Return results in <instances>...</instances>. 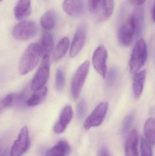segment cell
I'll return each mask as SVG.
<instances>
[{"instance_id":"obj_22","label":"cell","mask_w":155,"mask_h":156,"mask_svg":"<svg viewBox=\"0 0 155 156\" xmlns=\"http://www.w3.org/2000/svg\"><path fill=\"white\" fill-rule=\"evenodd\" d=\"M70 41L68 37L62 38L56 46L53 55V59L57 61L62 59L66 54L69 47Z\"/></svg>"},{"instance_id":"obj_4","label":"cell","mask_w":155,"mask_h":156,"mask_svg":"<svg viewBox=\"0 0 155 156\" xmlns=\"http://www.w3.org/2000/svg\"><path fill=\"white\" fill-rule=\"evenodd\" d=\"M50 68L49 55L43 56L42 64L31 82L30 89L34 91L43 87L49 79Z\"/></svg>"},{"instance_id":"obj_15","label":"cell","mask_w":155,"mask_h":156,"mask_svg":"<svg viewBox=\"0 0 155 156\" xmlns=\"http://www.w3.org/2000/svg\"><path fill=\"white\" fill-rule=\"evenodd\" d=\"M71 152V147L68 143L61 140L47 151L45 156H68Z\"/></svg>"},{"instance_id":"obj_11","label":"cell","mask_w":155,"mask_h":156,"mask_svg":"<svg viewBox=\"0 0 155 156\" xmlns=\"http://www.w3.org/2000/svg\"><path fill=\"white\" fill-rule=\"evenodd\" d=\"M73 115L72 108L71 105H66L61 112L59 119L54 126V132L57 134L62 133L65 131L72 121Z\"/></svg>"},{"instance_id":"obj_1","label":"cell","mask_w":155,"mask_h":156,"mask_svg":"<svg viewBox=\"0 0 155 156\" xmlns=\"http://www.w3.org/2000/svg\"><path fill=\"white\" fill-rule=\"evenodd\" d=\"M43 53L39 43H32L23 53L19 61L18 69L22 75H25L33 70L40 61Z\"/></svg>"},{"instance_id":"obj_31","label":"cell","mask_w":155,"mask_h":156,"mask_svg":"<svg viewBox=\"0 0 155 156\" xmlns=\"http://www.w3.org/2000/svg\"><path fill=\"white\" fill-rule=\"evenodd\" d=\"M12 102V94H9L0 100V114L5 108L11 106Z\"/></svg>"},{"instance_id":"obj_23","label":"cell","mask_w":155,"mask_h":156,"mask_svg":"<svg viewBox=\"0 0 155 156\" xmlns=\"http://www.w3.org/2000/svg\"><path fill=\"white\" fill-rule=\"evenodd\" d=\"M114 6L113 0H106L104 4L100 11L101 14L99 20L101 21H105L109 19L113 12Z\"/></svg>"},{"instance_id":"obj_7","label":"cell","mask_w":155,"mask_h":156,"mask_svg":"<svg viewBox=\"0 0 155 156\" xmlns=\"http://www.w3.org/2000/svg\"><path fill=\"white\" fill-rule=\"evenodd\" d=\"M30 143L28 128L26 126H23L20 131L17 139L11 147L10 156L22 155L29 148Z\"/></svg>"},{"instance_id":"obj_9","label":"cell","mask_w":155,"mask_h":156,"mask_svg":"<svg viewBox=\"0 0 155 156\" xmlns=\"http://www.w3.org/2000/svg\"><path fill=\"white\" fill-rule=\"evenodd\" d=\"M107 59V50L103 46L100 45L94 52L92 60L96 71L103 78L106 77Z\"/></svg>"},{"instance_id":"obj_2","label":"cell","mask_w":155,"mask_h":156,"mask_svg":"<svg viewBox=\"0 0 155 156\" xmlns=\"http://www.w3.org/2000/svg\"><path fill=\"white\" fill-rule=\"evenodd\" d=\"M147 56L146 44L143 39H140L136 44L130 58L129 66L132 73H136L143 66Z\"/></svg>"},{"instance_id":"obj_14","label":"cell","mask_w":155,"mask_h":156,"mask_svg":"<svg viewBox=\"0 0 155 156\" xmlns=\"http://www.w3.org/2000/svg\"><path fill=\"white\" fill-rule=\"evenodd\" d=\"M31 12V0H19L15 7V16L21 21L28 17Z\"/></svg>"},{"instance_id":"obj_29","label":"cell","mask_w":155,"mask_h":156,"mask_svg":"<svg viewBox=\"0 0 155 156\" xmlns=\"http://www.w3.org/2000/svg\"><path fill=\"white\" fill-rule=\"evenodd\" d=\"M117 77V70L115 68L111 69L108 72L106 79V86L107 88L113 87L115 83Z\"/></svg>"},{"instance_id":"obj_25","label":"cell","mask_w":155,"mask_h":156,"mask_svg":"<svg viewBox=\"0 0 155 156\" xmlns=\"http://www.w3.org/2000/svg\"><path fill=\"white\" fill-rule=\"evenodd\" d=\"M135 115V112H132L125 117L122 126V133L123 135L127 133L130 130L134 120Z\"/></svg>"},{"instance_id":"obj_28","label":"cell","mask_w":155,"mask_h":156,"mask_svg":"<svg viewBox=\"0 0 155 156\" xmlns=\"http://www.w3.org/2000/svg\"><path fill=\"white\" fill-rule=\"evenodd\" d=\"M141 156H153L151 145L144 137L141 138Z\"/></svg>"},{"instance_id":"obj_20","label":"cell","mask_w":155,"mask_h":156,"mask_svg":"<svg viewBox=\"0 0 155 156\" xmlns=\"http://www.w3.org/2000/svg\"><path fill=\"white\" fill-rule=\"evenodd\" d=\"M146 140L151 145H154L155 142V123L153 118L147 119L144 127Z\"/></svg>"},{"instance_id":"obj_17","label":"cell","mask_w":155,"mask_h":156,"mask_svg":"<svg viewBox=\"0 0 155 156\" xmlns=\"http://www.w3.org/2000/svg\"><path fill=\"white\" fill-rule=\"evenodd\" d=\"M146 78V71L142 70L136 74L134 78L133 89L134 95L135 98L138 99L142 95L144 85Z\"/></svg>"},{"instance_id":"obj_16","label":"cell","mask_w":155,"mask_h":156,"mask_svg":"<svg viewBox=\"0 0 155 156\" xmlns=\"http://www.w3.org/2000/svg\"><path fill=\"white\" fill-rule=\"evenodd\" d=\"M131 16L133 19L136 27L135 36L138 37L143 32L144 23V13L143 9L140 7L135 8Z\"/></svg>"},{"instance_id":"obj_26","label":"cell","mask_w":155,"mask_h":156,"mask_svg":"<svg viewBox=\"0 0 155 156\" xmlns=\"http://www.w3.org/2000/svg\"><path fill=\"white\" fill-rule=\"evenodd\" d=\"M105 1L106 0H88L89 11L93 14L100 12Z\"/></svg>"},{"instance_id":"obj_18","label":"cell","mask_w":155,"mask_h":156,"mask_svg":"<svg viewBox=\"0 0 155 156\" xmlns=\"http://www.w3.org/2000/svg\"><path fill=\"white\" fill-rule=\"evenodd\" d=\"M39 44L42 52L43 56L50 55L53 50L54 45L53 38L52 35L48 32H43Z\"/></svg>"},{"instance_id":"obj_13","label":"cell","mask_w":155,"mask_h":156,"mask_svg":"<svg viewBox=\"0 0 155 156\" xmlns=\"http://www.w3.org/2000/svg\"><path fill=\"white\" fill-rule=\"evenodd\" d=\"M138 134L135 129L130 131L125 145V156H138Z\"/></svg>"},{"instance_id":"obj_34","label":"cell","mask_w":155,"mask_h":156,"mask_svg":"<svg viewBox=\"0 0 155 156\" xmlns=\"http://www.w3.org/2000/svg\"><path fill=\"white\" fill-rule=\"evenodd\" d=\"M151 15H152V18L153 19V21L154 22L155 21V5H153V7L151 10Z\"/></svg>"},{"instance_id":"obj_10","label":"cell","mask_w":155,"mask_h":156,"mask_svg":"<svg viewBox=\"0 0 155 156\" xmlns=\"http://www.w3.org/2000/svg\"><path fill=\"white\" fill-rule=\"evenodd\" d=\"M87 26L85 23H81L76 29L70 49L71 57L76 56L83 49L86 39Z\"/></svg>"},{"instance_id":"obj_3","label":"cell","mask_w":155,"mask_h":156,"mask_svg":"<svg viewBox=\"0 0 155 156\" xmlns=\"http://www.w3.org/2000/svg\"><path fill=\"white\" fill-rule=\"evenodd\" d=\"M89 68L90 63L89 61L84 62L78 68L73 78L71 83V93L74 100H77L81 94L88 75Z\"/></svg>"},{"instance_id":"obj_21","label":"cell","mask_w":155,"mask_h":156,"mask_svg":"<svg viewBox=\"0 0 155 156\" xmlns=\"http://www.w3.org/2000/svg\"><path fill=\"white\" fill-rule=\"evenodd\" d=\"M56 16L52 10L45 12L41 18V23L42 27L46 30H51L54 28L56 26Z\"/></svg>"},{"instance_id":"obj_35","label":"cell","mask_w":155,"mask_h":156,"mask_svg":"<svg viewBox=\"0 0 155 156\" xmlns=\"http://www.w3.org/2000/svg\"><path fill=\"white\" fill-rule=\"evenodd\" d=\"M1 1H2V0H0V2H1Z\"/></svg>"},{"instance_id":"obj_5","label":"cell","mask_w":155,"mask_h":156,"mask_svg":"<svg viewBox=\"0 0 155 156\" xmlns=\"http://www.w3.org/2000/svg\"><path fill=\"white\" fill-rule=\"evenodd\" d=\"M38 31L37 26L31 21H22L15 26L12 35L15 39L21 41L28 40L34 37Z\"/></svg>"},{"instance_id":"obj_8","label":"cell","mask_w":155,"mask_h":156,"mask_svg":"<svg viewBox=\"0 0 155 156\" xmlns=\"http://www.w3.org/2000/svg\"><path fill=\"white\" fill-rule=\"evenodd\" d=\"M135 34V25L133 19L130 16L118 30L117 34L118 40L123 46H129L133 42Z\"/></svg>"},{"instance_id":"obj_6","label":"cell","mask_w":155,"mask_h":156,"mask_svg":"<svg viewBox=\"0 0 155 156\" xmlns=\"http://www.w3.org/2000/svg\"><path fill=\"white\" fill-rule=\"evenodd\" d=\"M109 104L106 101H103L98 104L92 113L86 118L84 123L86 130L92 127H96L102 124L107 113Z\"/></svg>"},{"instance_id":"obj_33","label":"cell","mask_w":155,"mask_h":156,"mask_svg":"<svg viewBox=\"0 0 155 156\" xmlns=\"http://www.w3.org/2000/svg\"><path fill=\"white\" fill-rule=\"evenodd\" d=\"M98 156H111L109 151L106 147H103L101 148L99 153Z\"/></svg>"},{"instance_id":"obj_32","label":"cell","mask_w":155,"mask_h":156,"mask_svg":"<svg viewBox=\"0 0 155 156\" xmlns=\"http://www.w3.org/2000/svg\"><path fill=\"white\" fill-rule=\"evenodd\" d=\"M146 1V0H130V2L132 4L137 7H140Z\"/></svg>"},{"instance_id":"obj_30","label":"cell","mask_w":155,"mask_h":156,"mask_svg":"<svg viewBox=\"0 0 155 156\" xmlns=\"http://www.w3.org/2000/svg\"><path fill=\"white\" fill-rule=\"evenodd\" d=\"M86 113V105L84 100H81L78 103L76 106V114L79 119H82L85 116Z\"/></svg>"},{"instance_id":"obj_19","label":"cell","mask_w":155,"mask_h":156,"mask_svg":"<svg viewBox=\"0 0 155 156\" xmlns=\"http://www.w3.org/2000/svg\"><path fill=\"white\" fill-rule=\"evenodd\" d=\"M47 93V88L45 86L34 91L32 96L27 99L26 105L30 107H33L40 104L44 100Z\"/></svg>"},{"instance_id":"obj_12","label":"cell","mask_w":155,"mask_h":156,"mask_svg":"<svg viewBox=\"0 0 155 156\" xmlns=\"http://www.w3.org/2000/svg\"><path fill=\"white\" fill-rule=\"evenodd\" d=\"M84 0H64L63 3L64 11L73 17L82 16L84 11Z\"/></svg>"},{"instance_id":"obj_24","label":"cell","mask_w":155,"mask_h":156,"mask_svg":"<svg viewBox=\"0 0 155 156\" xmlns=\"http://www.w3.org/2000/svg\"><path fill=\"white\" fill-rule=\"evenodd\" d=\"M27 93L25 90L22 91L17 94H12V102L11 106L12 107H22L26 105Z\"/></svg>"},{"instance_id":"obj_27","label":"cell","mask_w":155,"mask_h":156,"mask_svg":"<svg viewBox=\"0 0 155 156\" xmlns=\"http://www.w3.org/2000/svg\"><path fill=\"white\" fill-rule=\"evenodd\" d=\"M65 80L62 70L58 69L56 74L55 86L58 91H61L64 87Z\"/></svg>"}]
</instances>
